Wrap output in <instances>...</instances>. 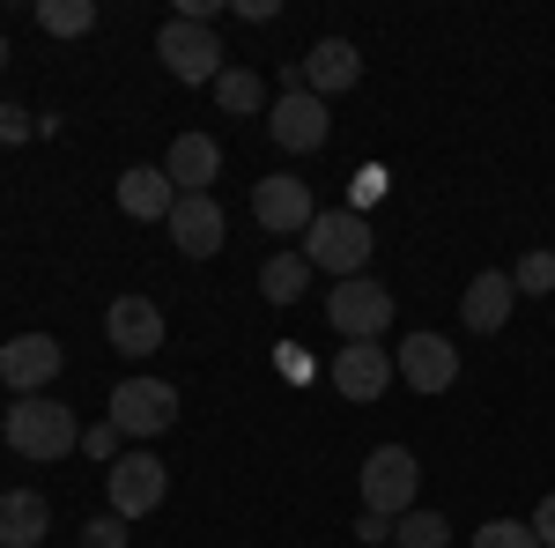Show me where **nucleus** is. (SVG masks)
Instances as JSON below:
<instances>
[{
  "label": "nucleus",
  "instance_id": "obj_25",
  "mask_svg": "<svg viewBox=\"0 0 555 548\" xmlns=\"http://www.w3.org/2000/svg\"><path fill=\"white\" fill-rule=\"evenodd\" d=\"M474 548H541V534H533L526 519H489V526L474 534Z\"/></svg>",
  "mask_w": 555,
  "mask_h": 548
},
{
  "label": "nucleus",
  "instance_id": "obj_19",
  "mask_svg": "<svg viewBox=\"0 0 555 548\" xmlns=\"http://www.w3.org/2000/svg\"><path fill=\"white\" fill-rule=\"evenodd\" d=\"M52 534V505L38 489H8L0 497V548H38Z\"/></svg>",
  "mask_w": 555,
  "mask_h": 548
},
{
  "label": "nucleus",
  "instance_id": "obj_24",
  "mask_svg": "<svg viewBox=\"0 0 555 548\" xmlns=\"http://www.w3.org/2000/svg\"><path fill=\"white\" fill-rule=\"evenodd\" d=\"M512 282H518V296H555V253H526L512 267Z\"/></svg>",
  "mask_w": 555,
  "mask_h": 548
},
{
  "label": "nucleus",
  "instance_id": "obj_28",
  "mask_svg": "<svg viewBox=\"0 0 555 548\" xmlns=\"http://www.w3.org/2000/svg\"><path fill=\"white\" fill-rule=\"evenodd\" d=\"M119 445H127V437H119V422H96V430H82V453H89V460H119Z\"/></svg>",
  "mask_w": 555,
  "mask_h": 548
},
{
  "label": "nucleus",
  "instance_id": "obj_5",
  "mask_svg": "<svg viewBox=\"0 0 555 548\" xmlns=\"http://www.w3.org/2000/svg\"><path fill=\"white\" fill-rule=\"evenodd\" d=\"M104 422H119V437H164L178 422V385H164V379H119L112 385V416Z\"/></svg>",
  "mask_w": 555,
  "mask_h": 548
},
{
  "label": "nucleus",
  "instance_id": "obj_7",
  "mask_svg": "<svg viewBox=\"0 0 555 548\" xmlns=\"http://www.w3.org/2000/svg\"><path fill=\"white\" fill-rule=\"evenodd\" d=\"M326 319H334V334H341V341H378L385 327H392V296H385V282L356 275V282H334Z\"/></svg>",
  "mask_w": 555,
  "mask_h": 548
},
{
  "label": "nucleus",
  "instance_id": "obj_26",
  "mask_svg": "<svg viewBox=\"0 0 555 548\" xmlns=\"http://www.w3.org/2000/svg\"><path fill=\"white\" fill-rule=\"evenodd\" d=\"M371 201H385V170H378V164H363V170H356V178H348V208L363 215V208H371Z\"/></svg>",
  "mask_w": 555,
  "mask_h": 548
},
{
  "label": "nucleus",
  "instance_id": "obj_8",
  "mask_svg": "<svg viewBox=\"0 0 555 548\" xmlns=\"http://www.w3.org/2000/svg\"><path fill=\"white\" fill-rule=\"evenodd\" d=\"M253 215L267 238H304L311 222H319V201H311V186L289 178V170H274V178H259L253 186Z\"/></svg>",
  "mask_w": 555,
  "mask_h": 548
},
{
  "label": "nucleus",
  "instance_id": "obj_9",
  "mask_svg": "<svg viewBox=\"0 0 555 548\" xmlns=\"http://www.w3.org/2000/svg\"><path fill=\"white\" fill-rule=\"evenodd\" d=\"M104 489H112V511H119V519H149V511L164 505V489H171V467L133 445V453L112 460V482H104Z\"/></svg>",
  "mask_w": 555,
  "mask_h": 548
},
{
  "label": "nucleus",
  "instance_id": "obj_32",
  "mask_svg": "<svg viewBox=\"0 0 555 548\" xmlns=\"http://www.w3.org/2000/svg\"><path fill=\"white\" fill-rule=\"evenodd\" d=\"M0 67H8V38H0Z\"/></svg>",
  "mask_w": 555,
  "mask_h": 548
},
{
  "label": "nucleus",
  "instance_id": "obj_11",
  "mask_svg": "<svg viewBox=\"0 0 555 548\" xmlns=\"http://www.w3.org/2000/svg\"><path fill=\"white\" fill-rule=\"evenodd\" d=\"M60 364H67V356H60L52 334H15L8 348H0V379H8L15 400H23V393H44V385L60 379Z\"/></svg>",
  "mask_w": 555,
  "mask_h": 548
},
{
  "label": "nucleus",
  "instance_id": "obj_16",
  "mask_svg": "<svg viewBox=\"0 0 555 548\" xmlns=\"http://www.w3.org/2000/svg\"><path fill=\"white\" fill-rule=\"evenodd\" d=\"M215 170H222V141H208V133H178L164 156V178L178 193H215Z\"/></svg>",
  "mask_w": 555,
  "mask_h": 548
},
{
  "label": "nucleus",
  "instance_id": "obj_10",
  "mask_svg": "<svg viewBox=\"0 0 555 548\" xmlns=\"http://www.w3.org/2000/svg\"><path fill=\"white\" fill-rule=\"evenodd\" d=\"M392 379H400V364L385 356L378 341H341V356H334V393L341 400H385Z\"/></svg>",
  "mask_w": 555,
  "mask_h": 548
},
{
  "label": "nucleus",
  "instance_id": "obj_1",
  "mask_svg": "<svg viewBox=\"0 0 555 548\" xmlns=\"http://www.w3.org/2000/svg\"><path fill=\"white\" fill-rule=\"evenodd\" d=\"M371 215H356V208H319V222L304 230V245L297 253L311 259V275H334V282H356L363 267H371Z\"/></svg>",
  "mask_w": 555,
  "mask_h": 548
},
{
  "label": "nucleus",
  "instance_id": "obj_30",
  "mask_svg": "<svg viewBox=\"0 0 555 548\" xmlns=\"http://www.w3.org/2000/svg\"><path fill=\"white\" fill-rule=\"evenodd\" d=\"M356 534H363V541L378 548V541H392V519H378V511H363V519H356Z\"/></svg>",
  "mask_w": 555,
  "mask_h": 548
},
{
  "label": "nucleus",
  "instance_id": "obj_3",
  "mask_svg": "<svg viewBox=\"0 0 555 548\" xmlns=\"http://www.w3.org/2000/svg\"><path fill=\"white\" fill-rule=\"evenodd\" d=\"M156 60L171 67L178 82H222V67H230V52H222V38H215V23H193V15H171L164 30H156Z\"/></svg>",
  "mask_w": 555,
  "mask_h": 548
},
{
  "label": "nucleus",
  "instance_id": "obj_18",
  "mask_svg": "<svg viewBox=\"0 0 555 548\" xmlns=\"http://www.w3.org/2000/svg\"><path fill=\"white\" fill-rule=\"evenodd\" d=\"M119 208H127L133 222H171V208H178V186L164 178V170L133 164L127 178H119Z\"/></svg>",
  "mask_w": 555,
  "mask_h": 548
},
{
  "label": "nucleus",
  "instance_id": "obj_15",
  "mask_svg": "<svg viewBox=\"0 0 555 548\" xmlns=\"http://www.w3.org/2000/svg\"><path fill=\"white\" fill-rule=\"evenodd\" d=\"M297 67H304V89H311V97H341V89L363 82V52L348 38H319Z\"/></svg>",
  "mask_w": 555,
  "mask_h": 548
},
{
  "label": "nucleus",
  "instance_id": "obj_12",
  "mask_svg": "<svg viewBox=\"0 0 555 548\" xmlns=\"http://www.w3.org/2000/svg\"><path fill=\"white\" fill-rule=\"evenodd\" d=\"M104 334H112L119 356H156V348H164V311H156V296H112Z\"/></svg>",
  "mask_w": 555,
  "mask_h": 548
},
{
  "label": "nucleus",
  "instance_id": "obj_21",
  "mask_svg": "<svg viewBox=\"0 0 555 548\" xmlns=\"http://www.w3.org/2000/svg\"><path fill=\"white\" fill-rule=\"evenodd\" d=\"M38 30L82 38V30H96V0H38Z\"/></svg>",
  "mask_w": 555,
  "mask_h": 548
},
{
  "label": "nucleus",
  "instance_id": "obj_31",
  "mask_svg": "<svg viewBox=\"0 0 555 548\" xmlns=\"http://www.w3.org/2000/svg\"><path fill=\"white\" fill-rule=\"evenodd\" d=\"M274 356H282V371H289V379H304V371H311V364H304V348H297V341H282Z\"/></svg>",
  "mask_w": 555,
  "mask_h": 548
},
{
  "label": "nucleus",
  "instance_id": "obj_13",
  "mask_svg": "<svg viewBox=\"0 0 555 548\" xmlns=\"http://www.w3.org/2000/svg\"><path fill=\"white\" fill-rule=\"evenodd\" d=\"M392 364H400V379L415 385V393H444V385L460 379V348H452L444 334H408Z\"/></svg>",
  "mask_w": 555,
  "mask_h": 548
},
{
  "label": "nucleus",
  "instance_id": "obj_22",
  "mask_svg": "<svg viewBox=\"0 0 555 548\" xmlns=\"http://www.w3.org/2000/svg\"><path fill=\"white\" fill-rule=\"evenodd\" d=\"M392 541H400V548H444V541H452V526H444V511L415 505L408 519H392Z\"/></svg>",
  "mask_w": 555,
  "mask_h": 548
},
{
  "label": "nucleus",
  "instance_id": "obj_17",
  "mask_svg": "<svg viewBox=\"0 0 555 548\" xmlns=\"http://www.w3.org/2000/svg\"><path fill=\"white\" fill-rule=\"evenodd\" d=\"M512 304H518V282L504 275V267H489V275H474L467 296H460V319H467L474 334H496L504 319H512Z\"/></svg>",
  "mask_w": 555,
  "mask_h": 548
},
{
  "label": "nucleus",
  "instance_id": "obj_20",
  "mask_svg": "<svg viewBox=\"0 0 555 548\" xmlns=\"http://www.w3.org/2000/svg\"><path fill=\"white\" fill-rule=\"evenodd\" d=\"M304 290H311V259L304 253H274L259 267V296H267V304H297Z\"/></svg>",
  "mask_w": 555,
  "mask_h": 548
},
{
  "label": "nucleus",
  "instance_id": "obj_27",
  "mask_svg": "<svg viewBox=\"0 0 555 548\" xmlns=\"http://www.w3.org/2000/svg\"><path fill=\"white\" fill-rule=\"evenodd\" d=\"M82 548H127V519H119V511L89 519V526H82Z\"/></svg>",
  "mask_w": 555,
  "mask_h": 548
},
{
  "label": "nucleus",
  "instance_id": "obj_29",
  "mask_svg": "<svg viewBox=\"0 0 555 548\" xmlns=\"http://www.w3.org/2000/svg\"><path fill=\"white\" fill-rule=\"evenodd\" d=\"M526 526H533V534H541V548H555V489H548V497H541V511H533V519H526Z\"/></svg>",
  "mask_w": 555,
  "mask_h": 548
},
{
  "label": "nucleus",
  "instance_id": "obj_2",
  "mask_svg": "<svg viewBox=\"0 0 555 548\" xmlns=\"http://www.w3.org/2000/svg\"><path fill=\"white\" fill-rule=\"evenodd\" d=\"M0 437H8V453H23V460H67L75 445H82V422L75 408H60L52 393H23L8 422H0Z\"/></svg>",
  "mask_w": 555,
  "mask_h": 548
},
{
  "label": "nucleus",
  "instance_id": "obj_14",
  "mask_svg": "<svg viewBox=\"0 0 555 548\" xmlns=\"http://www.w3.org/2000/svg\"><path fill=\"white\" fill-rule=\"evenodd\" d=\"M222 201L215 193H178V208H171V238H178V253H193V259H215L222 253Z\"/></svg>",
  "mask_w": 555,
  "mask_h": 548
},
{
  "label": "nucleus",
  "instance_id": "obj_6",
  "mask_svg": "<svg viewBox=\"0 0 555 548\" xmlns=\"http://www.w3.org/2000/svg\"><path fill=\"white\" fill-rule=\"evenodd\" d=\"M267 133H274V149H289V156H311V149H326V97H311V89H282L274 104H267Z\"/></svg>",
  "mask_w": 555,
  "mask_h": 548
},
{
  "label": "nucleus",
  "instance_id": "obj_23",
  "mask_svg": "<svg viewBox=\"0 0 555 548\" xmlns=\"http://www.w3.org/2000/svg\"><path fill=\"white\" fill-rule=\"evenodd\" d=\"M259 97H267V82H259L253 67H222V82H215L222 112H259Z\"/></svg>",
  "mask_w": 555,
  "mask_h": 548
},
{
  "label": "nucleus",
  "instance_id": "obj_4",
  "mask_svg": "<svg viewBox=\"0 0 555 548\" xmlns=\"http://www.w3.org/2000/svg\"><path fill=\"white\" fill-rule=\"evenodd\" d=\"M415 489H423V467H415L408 445H378V453L363 460V511L408 519V511H415Z\"/></svg>",
  "mask_w": 555,
  "mask_h": 548
}]
</instances>
